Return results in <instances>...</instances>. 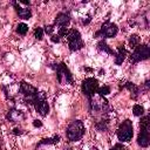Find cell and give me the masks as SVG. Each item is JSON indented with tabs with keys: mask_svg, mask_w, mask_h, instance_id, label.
Masks as SVG:
<instances>
[{
	"mask_svg": "<svg viewBox=\"0 0 150 150\" xmlns=\"http://www.w3.org/2000/svg\"><path fill=\"white\" fill-rule=\"evenodd\" d=\"M117 138L121 142H129L131 141L132 136H134V127H132V122L130 120H125L123 121L118 129H117Z\"/></svg>",
	"mask_w": 150,
	"mask_h": 150,
	"instance_id": "7",
	"label": "cell"
},
{
	"mask_svg": "<svg viewBox=\"0 0 150 150\" xmlns=\"http://www.w3.org/2000/svg\"><path fill=\"white\" fill-rule=\"evenodd\" d=\"M89 107H90V112L94 116H101V120L105 118L108 110H109L108 101L102 96L90 97L89 98Z\"/></svg>",
	"mask_w": 150,
	"mask_h": 150,
	"instance_id": "1",
	"label": "cell"
},
{
	"mask_svg": "<svg viewBox=\"0 0 150 150\" xmlns=\"http://www.w3.org/2000/svg\"><path fill=\"white\" fill-rule=\"evenodd\" d=\"M150 56V48L148 45H138L134 48V52L130 55V62L131 63H137L141 61H144L149 59Z\"/></svg>",
	"mask_w": 150,
	"mask_h": 150,
	"instance_id": "8",
	"label": "cell"
},
{
	"mask_svg": "<svg viewBox=\"0 0 150 150\" xmlns=\"http://www.w3.org/2000/svg\"><path fill=\"white\" fill-rule=\"evenodd\" d=\"M15 30H16V33L19 35H26L27 32H28V26L25 22H20V23L16 25V29Z\"/></svg>",
	"mask_w": 150,
	"mask_h": 150,
	"instance_id": "19",
	"label": "cell"
},
{
	"mask_svg": "<svg viewBox=\"0 0 150 150\" xmlns=\"http://www.w3.org/2000/svg\"><path fill=\"white\" fill-rule=\"evenodd\" d=\"M33 125H34L35 128H40V127H42V122H41L40 120H34V121H33Z\"/></svg>",
	"mask_w": 150,
	"mask_h": 150,
	"instance_id": "28",
	"label": "cell"
},
{
	"mask_svg": "<svg viewBox=\"0 0 150 150\" xmlns=\"http://www.w3.org/2000/svg\"><path fill=\"white\" fill-rule=\"evenodd\" d=\"M66 38H67L68 47H69V50L70 52H77V50H80V49L83 48L84 43H83L82 38H81V34H80V32L77 29H75V28L69 29Z\"/></svg>",
	"mask_w": 150,
	"mask_h": 150,
	"instance_id": "5",
	"label": "cell"
},
{
	"mask_svg": "<svg viewBox=\"0 0 150 150\" xmlns=\"http://www.w3.org/2000/svg\"><path fill=\"white\" fill-rule=\"evenodd\" d=\"M6 118H7L9 122H12V123H16V122L22 121V120L25 118V115H23L22 111H20V110H18V109L13 108V109L8 110V112H7V115H6Z\"/></svg>",
	"mask_w": 150,
	"mask_h": 150,
	"instance_id": "13",
	"label": "cell"
},
{
	"mask_svg": "<svg viewBox=\"0 0 150 150\" xmlns=\"http://www.w3.org/2000/svg\"><path fill=\"white\" fill-rule=\"evenodd\" d=\"M125 56H127V49L123 45H120L117 47V53L115 54V63L116 64H122Z\"/></svg>",
	"mask_w": 150,
	"mask_h": 150,
	"instance_id": "15",
	"label": "cell"
},
{
	"mask_svg": "<svg viewBox=\"0 0 150 150\" xmlns=\"http://www.w3.org/2000/svg\"><path fill=\"white\" fill-rule=\"evenodd\" d=\"M97 49H98L100 52H104V53H107V54H109V55H115V54H116V53L107 45V42H105L104 40L98 41V43H97Z\"/></svg>",
	"mask_w": 150,
	"mask_h": 150,
	"instance_id": "16",
	"label": "cell"
},
{
	"mask_svg": "<svg viewBox=\"0 0 150 150\" xmlns=\"http://www.w3.org/2000/svg\"><path fill=\"white\" fill-rule=\"evenodd\" d=\"M96 93L98 94V96H102V97H104V96H107L108 94H110V88H109L108 86L98 87V88H97V90H96Z\"/></svg>",
	"mask_w": 150,
	"mask_h": 150,
	"instance_id": "21",
	"label": "cell"
},
{
	"mask_svg": "<svg viewBox=\"0 0 150 150\" xmlns=\"http://www.w3.org/2000/svg\"><path fill=\"white\" fill-rule=\"evenodd\" d=\"M50 40H52L53 42H56V43H57V42H60V36H59L57 34H53V35L50 36Z\"/></svg>",
	"mask_w": 150,
	"mask_h": 150,
	"instance_id": "27",
	"label": "cell"
},
{
	"mask_svg": "<svg viewBox=\"0 0 150 150\" xmlns=\"http://www.w3.org/2000/svg\"><path fill=\"white\" fill-rule=\"evenodd\" d=\"M38 88H35L34 86L27 83L26 81H21L20 86H19V94L22 98V101L26 104H32L33 105V100L38 94Z\"/></svg>",
	"mask_w": 150,
	"mask_h": 150,
	"instance_id": "3",
	"label": "cell"
},
{
	"mask_svg": "<svg viewBox=\"0 0 150 150\" xmlns=\"http://www.w3.org/2000/svg\"><path fill=\"white\" fill-rule=\"evenodd\" d=\"M43 32L52 36V35H53V32H54V26H53V25H47V26H45Z\"/></svg>",
	"mask_w": 150,
	"mask_h": 150,
	"instance_id": "25",
	"label": "cell"
},
{
	"mask_svg": "<svg viewBox=\"0 0 150 150\" xmlns=\"http://www.w3.org/2000/svg\"><path fill=\"white\" fill-rule=\"evenodd\" d=\"M12 132H13L14 135H22V134H23V131H22L20 128H14Z\"/></svg>",
	"mask_w": 150,
	"mask_h": 150,
	"instance_id": "29",
	"label": "cell"
},
{
	"mask_svg": "<svg viewBox=\"0 0 150 150\" xmlns=\"http://www.w3.org/2000/svg\"><path fill=\"white\" fill-rule=\"evenodd\" d=\"M59 142H60V136L56 135V136H53L50 138H43V139H41L38 145H41V144H56Z\"/></svg>",
	"mask_w": 150,
	"mask_h": 150,
	"instance_id": "18",
	"label": "cell"
},
{
	"mask_svg": "<svg viewBox=\"0 0 150 150\" xmlns=\"http://www.w3.org/2000/svg\"><path fill=\"white\" fill-rule=\"evenodd\" d=\"M124 88H127V89L131 93V97H132L134 100L137 98V96H138V87H137L136 84H134L132 82H127V83L124 84Z\"/></svg>",
	"mask_w": 150,
	"mask_h": 150,
	"instance_id": "17",
	"label": "cell"
},
{
	"mask_svg": "<svg viewBox=\"0 0 150 150\" xmlns=\"http://www.w3.org/2000/svg\"><path fill=\"white\" fill-rule=\"evenodd\" d=\"M33 105L36 112L40 116H47L49 112V104L46 97V94L43 91H38L36 96L33 100Z\"/></svg>",
	"mask_w": 150,
	"mask_h": 150,
	"instance_id": "6",
	"label": "cell"
},
{
	"mask_svg": "<svg viewBox=\"0 0 150 150\" xmlns=\"http://www.w3.org/2000/svg\"><path fill=\"white\" fill-rule=\"evenodd\" d=\"M110 150H125V148H124V145H122L121 143H117V144H115Z\"/></svg>",
	"mask_w": 150,
	"mask_h": 150,
	"instance_id": "26",
	"label": "cell"
},
{
	"mask_svg": "<svg viewBox=\"0 0 150 150\" xmlns=\"http://www.w3.org/2000/svg\"><path fill=\"white\" fill-rule=\"evenodd\" d=\"M138 45H139V36L136 35V34L130 35V38H129V46H130L131 48H135V47L138 46Z\"/></svg>",
	"mask_w": 150,
	"mask_h": 150,
	"instance_id": "20",
	"label": "cell"
},
{
	"mask_svg": "<svg viewBox=\"0 0 150 150\" xmlns=\"http://www.w3.org/2000/svg\"><path fill=\"white\" fill-rule=\"evenodd\" d=\"M150 129H141L138 136H137V144L141 145L142 148H146L150 143V137H149V131Z\"/></svg>",
	"mask_w": 150,
	"mask_h": 150,
	"instance_id": "14",
	"label": "cell"
},
{
	"mask_svg": "<svg viewBox=\"0 0 150 150\" xmlns=\"http://www.w3.org/2000/svg\"><path fill=\"white\" fill-rule=\"evenodd\" d=\"M144 84H145V87H146V88H149V80H146Z\"/></svg>",
	"mask_w": 150,
	"mask_h": 150,
	"instance_id": "30",
	"label": "cell"
},
{
	"mask_svg": "<svg viewBox=\"0 0 150 150\" xmlns=\"http://www.w3.org/2000/svg\"><path fill=\"white\" fill-rule=\"evenodd\" d=\"M149 115H145V116H142L141 117V121H139V128L141 129H150L149 128Z\"/></svg>",
	"mask_w": 150,
	"mask_h": 150,
	"instance_id": "22",
	"label": "cell"
},
{
	"mask_svg": "<svg viewBox=\"0 0 150 150\" xmlns=\"http://www.w3.org/2000/svg\"><path fill=\"white\" fill-rule=\"evenodd\" d=\"M55 71H56V79L60 84H73L74 83L73 75L64 62L55 64Z\"/></svg>",
	"mask_w": 150,
	"mask_h": 150,
	"instance_id": "4",
	"label": "cell"
},
{
	"mask_svg": "<svg viewBox=\"0 0 150 150\" xmlns=\"http://www.w3.org/2000/svg\"><path fill=\"white\" fill-rule=\"evenodd\" d=\"M86 132V127L81 120H74L69 123L66 130V135L68 141L70 142H77L80 141Z\"/></svg>",
	"mask_w": 150,
	"mask_h": 150,
	"instance_id": "2",
	"label": "cell"
},
{
	"mask_svg": "<svg viewBox=\"0 0 150 150\" xmlns=\"http://www.w3.org/2000/svg\"><path fill=\"white\" fill-rule=\"evenodd\" d=\"M70 22V15L69 13H66V12H60L56 16H55V20H54V27H57L59 28H67L68 25Z\"/></svg>",
	"mask_w": 150,
	"mask_h": 150,
	"instance_id": "11",
	"label": "cell"
},
{
	"mask_svg": "<svg viewBox=\"0 0 150 150\" xmlns=\"http://www.w3.org/2000/svg\"><path fill=\"white\" fill-rule=\"evenodd\" d=\"M132 112L135 116H142L144 114V108L141 104H135L132 107Z\"/></svg>",
	"mask_w": 150,
	"mask_h": 150,
	"instance_id": "23",
	"label": "cell"
},
{
	"mask_svg": "<svg viewBox=\"0 0 150 150\" xmlns=\"http://www.w3.org/2000/svg\"><path fill=\"white\" fill-rule=\"evenodd\" d=\"M117 32H118L117 26H116L114 22L107 20L105 22L102 23L101 28L95 33V38H103V39L114 38V36L117 34Z\"/></svg>",
	"mask_w": 150,
	"mask_h": 150,
	"instance_id": "9",
	"label": "cell"
},
{
	"mask_svg": "<svg viewBox=\"0 0 150 150\" xmlns=\"http://www.w3.org/2000/svg\"><path fill=\"white\" fill-rule=\"evenodd\" d=\"M43 28L42 27H36L35 29H34V36L38 39V40H42V38H43Z\"/></svg>",
	"mask_w": 150,
	"mask_h": 150,
	"instance_id": "24",
	"label": "cell"
},
{
	"mask_svg": "<svg viewBox=\"0 0 150 150\" xmlns=\"http://www.w3.org/2000/svg\"><path fill=\"white\" fill-rule=\"evenodd\" d=\"M97 88H98V81L94 77H87L81 83V90L88 98L93 97L96 94Z\"/></svg>",
	"mask_w": 150,
	"mask_h": 150,
	"instance_id": "10",
	"label": "cell"
},
{
	"mask_svg": "<svg viewBox=\"0 0 150 150\" xmlns=\"http://www.w3.org/2000/svg\"><path fill=\"white\" fill-rule=\"evenodd\" d=\"M12 5H13L16 14L19 15V18H21L23 20H27L32 16V11H30L29 7H22V5L19 1H13Z\"/></svg>",
	"mask_w": 150,
	"mask_h": 150,
	"instance_id": "12",
	"label": "cell"
}]
</instances>
